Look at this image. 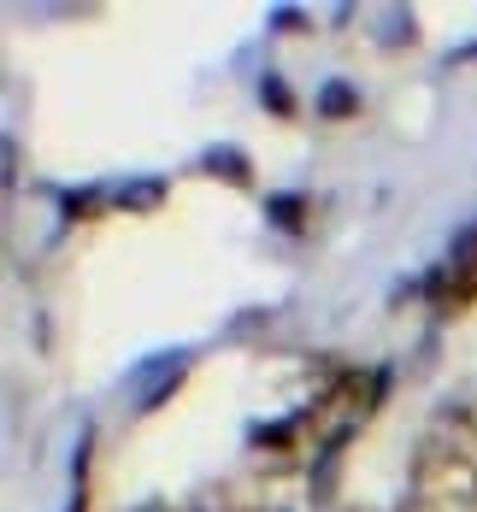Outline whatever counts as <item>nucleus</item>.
Listing matches in <instances>:
<instances>
[{
  "mask_svg": "<svg viewBox=\"0 0 477 512\" xmlns=\"http://www.w3.org/2000/svg\"><path fill=\"white\" fill-rule=\"evenodd\" d=\"M265 218L283 230V236H307V218H313V195H295V189H283V195H265Z\"/></svg>",
  "mask_w": 477,
  "mask_h": 512,
  "instance_id": "10",
  "label": "nucleus"
},
{
  "mask_svg": "<svg viewBox=\"0 0 477 512\" xmlns=\"http://www.w3.org/2000/svg\"><path fill=\"white\" fill-rule=\"evenodd\" d=\"M360 106H366V95H360V83H348V77H324L318 95H313V112L318 118H330V124L360 118Z\"/></svg>",
  "mask_w": 477,
  "mask_h": 512,
  "instance_id": "6",
  "label": "nucleus"
},
{
  "mask_svg": "<svg viewBox=\"0 0 477 512\" xmlns=\"http://www.w3.org/2000/svg\"><path fill=\"white\" fill-rule=\"evenodd\" d=\"M171 195V177H130L112 189V212H159Z\"/></svg>",
  "mask_w": 477,
  "mask_h": 512,
  "instance_id": "9",
  "label": "nucleus"
},
{
  "mask_svg": "<svg viewBox=\"0 0 477 512\" xmlns=\"http://www.w3.org/2000/svg\"><path fill=\"white\" fill-rule=\"evenodd\" d=\"M260 106L271 112V118H283V124H295V118H301V101H295V89H289L277 71H265V77H260Z\"/></svg>",
  "mask_w": 477,
  "mask_h": 512,
  "instance_id": "11",
  "label": "nucleus"
},
{
  "mask_svg": "<svg viewBox=\"0 0 477 512\" xmlns=\"http://www.w3.org/2000/svg\"><path fill=\"white\" fill-rule=\"evenodd\" d=\"M195 348H165V354H148L136 371H130V383H124V395H130V412L136 418H148L159 412L183 383H189V371H195Z\"/></svg>",
  "mask_w": 477,
  "mask_h": 512,
  "instance_id": "3",
  "label": "nucleus"
},
{
  "mask_svg": "<svg viewBox=\"0 0 477 512\" xmlns=\"http://www.w3.org/2000/svg\"><path fill=\"white\" fill-rule=\"evenodd\" d=\"M413 495L430 512H477V460L466 454V442L424 430L413 442Z\"/></svg>",
  "mask_w": 477,
  "mask_h": 512,
  "instance_id": "1",
  "label": "nucleus"
},
{
  "mask_svg": "<svg viewBox=\"0 0 477 512\" xmlns=\"http://www.w3.org/2000/svg\"><path fill=\"white\" fill-rule=\"evenodd\" d=\"M407 301H424L436 318H460V312L477 307V224H466L430 271H419L413 283H401L395 307H407Z\"/></svg>",
  "mask_w": 477,
  "mask_h": 512,
  "instance_id": "2",
  "label": "nucleus"
},
{
  "mask_svg": "<svg viewBox=\"0 0 477 512\" xmlns=\"http://www.w3.org/2000/svg\"><path fill=\"white\" fill-rule=\"evenodd\" d=\"M395 512H430V507H424L419 495H413V507H407V501H401V507H395Z\"/></svg>",
  "mask_w": 477,
  "mask_h": 512,
  "instance_id": "14",
  "label": "nucleus"
},
{
  "mask_svg": "<svg viewBox=\"0 0 477 512\" xmlns=\"http://www.w3.org/2000/svg\"><path fill=\"white\" fill-rule=\"evenodd\" d=\"M195 165H201V177H218L224 189H242V195L254 189V159L242 154L236 142H218V148H207Z\"/></svg>",
  "mask_w": 477,
  "mask_h": 512,
  "instance_id": "5",
  "label": "nucleus"
},
{
  "mask_svg": "<svg viewBox=\"0 0 477 512\" xmlns=\"http://www.w3.org/2000/svg\"><path fill=\"white\" fill-rule=\"evenodd\" d=\"M430 430H442V436H466V442H477V383H466V389H454V395H442L436 401V412H430Z\"/></svg>",
  "mask_w": 477,
  "mask_h": 512,
  "instance_id": "4",
  "label": "nucleus"
},
{
  "mask_svg": "<svg viewBox=\"0 0 477 512\" xmlns=\"http://www.w3.org/2000/svg\"><path fill=\"white\" fill-rule=\"evenodd\" d=\"M89 489H95V430L83 424L77 454H71V489H65V512H89Z\"/></svg>",
  "mask_w": 477,
  "mask_h": 512,
  "instance_id": "7",
  "label": "nucleus"
},
{
  "mask_svg": "<svg viewBox=\"0 0 477 512\" xmlns=\"http://www.w3.org/2000/svg\"><path fill=\"white\" fill-rule=\"evenodd\" d=\"M377 42H383V48H407V42H419V18H413L407 6H383V18H377Z\"/></svg>",
  "mask_w": 477,
  "mask_h": 512,
  "instance_id": "12",
  "label": "nucleus"
},
{
  "mask_svg": "<svg viewBox=\"0 0 477 512\" xmlns=\"http://www.w3.org/2000/svg\"><path fill=\"white\" fill-rule=\"evenodd\" d=\"M136 512H177V507H171V501H142Z\"/></svg>",
  "mask_w": 477,
  "mask_h": 512,
  "instance_id": "13",
  "label": "nucleus"
},
{
  "mask_svg": "<svg viewBox=\"0 0 477 512\" xmlns=\"http://www.w3.org/2000/svg\"><path fill=\"white\" fill-rule=\"evenodd\" d=\"M101 212H112V189H101V183L59 189V224H95Z\"/></svg>",
  "mask_w": 477,
  "mask_h": 512,
  "instance_id": "8",
  "label": "nucleus"
}]
</instances>
